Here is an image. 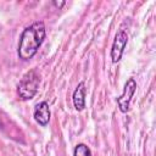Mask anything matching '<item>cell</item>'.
I'll use <instances>...</instances> for the list:
<instances>
[{"label": "cell", "mask_w": 156, "mask_h": 156, "mask_svg": "<svg viewBox=\"0 0 156 156\" xmlns=\"http://www.w3.org/2000/svg\"><path fill=\"white\" fill-rule=\"evenodd\" d=\"M45 24L43 21H35L26 27L20 37L17 55L22 61H29L39 50L45 39Z\"/></svg>", "instance_id": "6da1fadb"}, {"label": "cell", "mask_w": 156, "mask_h": 156, "mask_svg": "<svg viewBox=\"0 0 156 156\" xmlns=\"http://www.w3.org/2000/svg\"><path fill=\"white\" fill-rule=\"evenodd\" d=\"M135 90H136V82L134 80V78H129L124 84L122 94L116 100L117 105H118V108H119V111L122 113H127L128 112L129 105H130V101H132V98H133Z\"/></svg>", "instance_id": "3957f363"}, {"label": "cell", "mask_w": 156, "mask_h": 156, "mask_svg": "<svg viewBox=\"0 0 156 156\" xmlns=\"http://www.w3.org/2000/svg\"><path fill=\"white\" fill-rule=\"evenodd\" d=\"M72 101H73V106L77 111H82L85 107V85L84 82H80L77 88L73 91L72 95Z\"/></svg>", "instance_id": "8992f818"}, {"label": "cell", "mask_w": 156, "mask_h": 156, "mask_svg": "<svg viewBox=\"0 0 156 156\" xmlns=\"http://www.w3.org/2000/svg\"><path fill=\"white\" fill-rule=\"evenodd\" d=\"M73 156H93V155H91V150L88 145H85L84 143H79L74 146Z\"/></svg>", "instance_id": "52a82bcc"}, {"label": "cell", "mask_w": 156, "mask_h": 156, "mask_svg": "<svg viewBox=\"0 0 156 156\" xmlns=\"http://www.w3.org/2000/svg\"><path fill=\"white\" fill-rule=\"evenodd\" d=\"M50 116L51 113H50L49 104L46 101H40L35 105L34 111H33V117L37 123H39L41 127L48 126L50 121Z\"/></svg>", "instance_id": "5b68a950"}, {"label": "cell", "mask_w": 156, "mask_h": 156, "mask_svg": "<svg viewBox=\"0 0 156 156\" xmlns=\"http://www.w3.org/2000/svg\"><path fill=\"white\" fill-rule=\"evenodd\" d=\"M127 43H128L127 32L123 30V29L118 30L115 39H113L112 48H111V60H112L113 63H117L122 58V55H123L124 49L127 46Z\"/></svg>", "instance_id": "277c9868"}, {"label": "cell", "mask_w": 156, "mask_h": 156, "mask_svg": "<svg viewBox=\"0 0 156 156\" xmlns=\"http://www.w3.org/2000/svg\"><path fill=\"white\" fill-rule=\"evenodd\" d=\"M52 4H54L55 6H57V7H62V6H63L66 2H65V1H60V2H57V1H54Z\"/></svg>", "instance_id": "ba28073f"}, {"label": "cell", "mask_w": 156, "mask_h": 156, "mask_svg": "<svg viewBox=\"0 0 156 156\" xmlns=\"http://www.w3.org/2000/svg\"><path fill=\"white\" fill-rule=\"evenodd\" d=\"M39 83H40V78L38 76V73L34 69L28 71L21 78L18 87H17V91H18L20 98L24 101L32 100L38 93Z\"/></svg>", "instance_id": "7a4b0ae2"}]
</instances>
